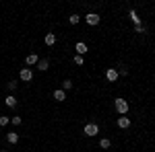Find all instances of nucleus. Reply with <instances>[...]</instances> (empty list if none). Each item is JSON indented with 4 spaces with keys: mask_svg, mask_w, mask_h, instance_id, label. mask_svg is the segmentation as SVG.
<instances>
[{
    "mask_svg": "<svg viewBox=\"0 0 155 152\" xmlns=\"http://www.w3.org/2000/svg\"><path fill=\"white\" fill-rule=\"evenodd\" d=\"M114 109L118 111L120 115H126V113H128V101H126V99H116V101H114Z\"/></svg>",
    "mask_w": 155,
    "mask_h": 152,
    "instance_id": "1",
    "label": "nucleus"
},
{
    "mask_svg": "<svg viewBox=\"0 0 155 152\" xmlns=\"http://www.w3.org/2000/svg\"><path fill=\"white\" fill-rule=\"evenodd\" d=\"M83 134L89 136V138H93V136L99 134V126H97V123H87V126L83 128Z\"/></svg>",
    "mask_w": 155,
    "mask_h": 152,
    "instance_id": "2",
    "label": "nucleus"
},
{
    "mask_svg": "<svg viewBox=\"0 0 155 152\" xmlns=\"http://www.w3.org/2000/svg\"><path fill=\"white\" fill-rule=\"evenodd\" d=\"M85 21H87V25L95 27V25H99V14H97V12H89V14L85 17Z\"/></svg>",
    "mask_w": 155,
    "mask_h": 152,
    "instance_id": "3",
    "label": "nucleus"
},
{
    "mask_svg": "<svg viewBox=\"0 0 155 152\" xmlns=\"http://www.w3.org/2000/svg\"><path fill=\"white\" fill-rule=\"evenodd\" d=\"M19 78H21L23 82H31V80H33V72L29 70V68H23L21 74H19Z\"/></svg>",
    "mask_w": 155,
    "mask_h": 152,
    "instance_id": "4",
    "label": "nucleus"
},
{
    "mask_svg": "<svg viewBox=\"0 0 155 152\" xmlns=\"http://www.w3.org/2000/svg\"><path fill=\"white\" fill-rule=\"evenodd\" d=\"M118 72H116V68H107L106 70V78H107V82H116L118 80Z\"/></svg>",
    "mask_w": 155,
    "mask_h": 152,
    "instance_id": "5",
    "label": "nucleus"
},
{
    "mask_svg": "<svg viewBox=\"0 0 155 152\" xmlns=\"http://www.w3.org/2000/svg\"><path fill=\"white\" fill-rule=\"evenodd\" d=\"M118 128H120V129L130 128V119H128L126 115H120V117H118Z\"/></svg>",
    "mask_w": 155,
    "mask_h": 152,
    "instance_id": "6",
    "label": "nucleus"
},
{
    "mask_svg": "<svg viewBox=\"0 0 155 152\" xmlns=\"http://www.w3.org/2000/svg\"><path fill=\"white\" fill-rule=\"evenodd\" d=\"M52 97H54V101H58V103H62V101H66V93H64L62 88H58V91H54V93H52Z\"/></svg>",
    "mask_w": 155,
    "mask_h": 152,
    "instance_id": "7",
    "label": "nucleus"
},
{
    "mask_svg": "<svg viewBox=\"0 0 155 152\" xmlns=\"http://www.w3.org/2000/svg\"><path fill=\"white\" fill-rule=\"evenodd\" d=\"M37 62H39V56H37V54H29V56L25 58V64H27V66H35Z\"/></svg>",
    "mask_w": 155,
    "mask_h": 152,
    "instance_id": "8",
    "label": "nucleus"
},
{
    "mask_svg": "<svg viewBox=\"0 0 155 152\" xmlns=\"http://www.w3.org/2000/svg\"><path fill=\"white\" fill-rule=\"evenodd\" d=\"M74 49H77V54H79V56H85L89 47H87V43H85V41H79V43L74 45Z\"/></svg>",
    "mask_w": 155,
    "mask_h": 152,
    "instance_id": "9",
    "label": "nucleus"
},
{
    "mask_svg": "<svg viewBox=\"0 0 155 152\" xmlns=\"http://www.w3.org/2000/svg\"><path fill=\"white\" fill-rule=\"evenodd\" d=\"M44 41H46V45H48V47L56 45V35H54V33H48V35L44 37Z\"/></svg>",
    "mask_w": 155,
    "mask_h": 152,
    "instance_id": "10",
    "label": "nucleus"
},
{
    "mask_svg": "<svg viewBox=\"0 0 155 152\" xmlns=\"http://www.w3.org/2000/svg\"><path fill=\"white\" fill-rule=\"evenodd\" d=\"M6 140H8V144H17L19 142V134L17 132H8L6 134Z\"/></svg>",
    "mask_w": 155,
    "mask_h": 152,
    "instance_id": "11",
    "label": "nucleus"
},
{
    "mask_svg": "<svg viewBox=\"0 0 155 152\" xmlns=\"http://www.w3.org/2000/svg\"><path fill=\"white\" fill-rule=\"evenodd\" d=\"M37 68H39L41 72H46L50 68V60H39V62H37Z\"/></svg>",
    "mask_w": 155,
    "mask_h": 152,
    "instance_id": "12",
    "label": "nucleus"
},
{
    "mask_svg": "<svg viewBox=\"0 0 155 152\" xmlns=\"http://www.w3.org/2000/svg\"><path fill=\"white\" fill-rule=\"evenodd\" d=\"M6 105L11 107V109H15V107H17V97L8 95V97H6Z\"/></svg>",
    "mask_w": 155,
    "mask_h": 152,
    "instance_id": "13",
    "label": "nucleus"
},
{
    "mask_svg": "<svg viewBox=\"0 0 155 152\" xmlns=\"http://www.w3.org/2000/svg\"><path fill=\"white\" fill-rule=\"evenodd\" d=\"M71 88H72V80H68V78H66V80L62 82V91L66 93V91H71Z\"/></svg>",
    "mask_w": 155,
    "mask_h": 152,
    "instance_id": "14",
    "label": "nucleus"
},
{
    "mask_svg": "<svg viewBox=\"0 0 155 152\" xmlns=\"http://www.w3.org/2000/svg\"><path fill=\"white\" fill-rule=\"evenodd\" d=\"M68 21H71V25H79V23H81V17H79V14H71Z\"/></svg>",
    "mask_w": 155,
    "mask_h": 152,
    "instance_id": "15",
    "label": "nucleus"
},
{
    "mask_svg": "<svg viewBox=\"0 0 155 152\" xmlns=\"http://www.w3.org/2000/svg\"><path fill=\"white\" fill-rule=\"evenodd\" d=\"M110 146H112V142L107 140V138H104V140L99 142V148H104V150H107V148H110Z\"/></svg>",
    "mask_w": 155,
    "mask_h": 152,
    "instance_id": "16",
    "label": "nucleus"
},
{
    "mask_svg": "<svg viewBox=\"0 0 155 152\" xmlns=\"http://www.w3.org/2000/svg\"><path fill=\"white\" fill-rule=\"evenodd\" d=\"M8 123H11V117L0 115V128H4V126H8Z\"/></svg>",
    "mask_w": 155,
    "mask_h": 152,
    "instance_id": "17",
    "label": "nucleus"
},
{
    "mask_svg": "<svg viewBox=\"0 0 155 152\" xmlns=\"http://www.w3.org/2000/svg\"><path fill=\"white\" fill-rule=\"evenodd\" d=\"M128 17L132 19V23H134V25H141V21H139V17H137V12H134V11H130V14H128Z\"/></svg>",
    "mask_w": 155,
    "mask_h": 152,
    "instance_id": "18",
    "label": "nucleus"
},
{
    "mask_svg": "<svg viewBox=\"0 0 155 152\" xmlns=\"http://www.w3.org/2000/svg\"><path fill=\"white\" fill-rule=\"evenodd\" d=\"M11 123H12V126H21V123H23V119H21L19 115H15V117L11 119Z\"/></svg>",
    "mask_w": 155,
    "mask_h": 152,
    "instance_id": "19",
    "label": "nucleus"
},
{
    "mask_svg": "<svg viewBox=\"0 0 155 152\" xmlns=\"http://www.w3.org/2000/svg\"><path fill=\"white\" fill-rule=\"evenodd\" d=\"M74 64L77 66H83V56H74Z\"/></svg>",
    "mask_w": 155,
    "mask_h": 152,
    "instance_id": "20",
    "label": "nucleus"
},
{
    "mask_svg": "<svg viewBox=\"0 0 155 152\" xmlns=\"http://www.w3.org/2000/svg\"><path fill=\"white\" fill-rule=\"evenodd\" d=\"M120 76H126V74H128V68H126V66H124V64H122V68H120V72H118Z\"/></svg>",
    "mask_w": 155,
    "mask_h": 152,
    "instance_id": "21",
    "label": "nucleus"
},
{
    "mask_svg": "<svg viewBox=\"0 0 155 152\" xmlns=\"http://www.w3.org/2000/svg\"><path fill=\"white\" fill-rule=\"evenodd\" d=\"M6 86H8V91H15V88H17V80H11Z\"/></svg>",
    "mask_w": 155,
    "mask_h": 152,
    "instance_id": "22",
    "label": "nucleus"
},
{
    "mask_svg": "<svg viewBox=\"0 0 155 152\" xmlns=\"http://www.w3.org/2000/svg\"><path fill=\"white\" fill-rule=\"evenodd\" d=\"M134 31H137V33H143V31H145L143 23H141V25H134Z\"/></svg>",
    "mask_w": 155,
    "mask_h": 152,
    "instance_id": "23",
    "label": "nucleus"
},
{
    "mask_svg": "<svg viewBox=\"0 0 155 152\" xmlns=\"http://www.w3.org/2000/svg\"><path fill=\"white\" fill-rule=\"evenodd\" d=\"M0 152H6V150H0Z\"/></svg>",
    "mask_w": 155,
    "mask_h": 152,
    "instance_id": "24",
    "label": "nucleus"
}]
</instances>
